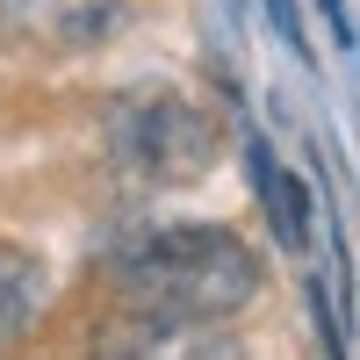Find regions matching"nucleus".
<instances>
[{"label": "nucleus", "mask_w": 360, "mask_h": 360, "mask_svg": "<svg viewBox=\"0 0 360 360\" xmlns=\"http://www.w3.org/2000/svg\"><path fill=\"white\" fill-rule=\"evenodd\" d=\"M115 288L130 310L224 324L259 295V259L224 224H166V231H144L115 259Z\"/></svg>", "instance_id": "obj_1"}, {"label": "nucleus", "mask_w": 360, "mask_h": 360, "mask_svg": "<svg viewBox=\"0 0 360 360\" xmlns=\"http://www.w3.org/2000/svg\"><path fill=\"white\" fill-rule=\"evenodd\" d=\"M217 115L180 101V94H144V101H115L108 108V152L130 180H152V188H188L217 166Z\"/></svg>", "instance_id": "obj_2"}, {"label": "nucleus", "mask_w": 360, "mask_h": 360, "mask_svg": "<svg viewBox=\"0 0 360 360\" xmlns=\"http://www.w3.org/2000/svg\"><path fill=\"white\" fill-rule=\"evenodd\" d=\"M101 360H245L224 324H202V317H159V310H123L101 332L94 346Z\"/></svg>", "instance_id": "obj_3"}, {"label": "nucleus", "mask_w": 360, "mask_h": 360, "mask_svg": "<svg viewBox=\"0 0 360 360\" xmlns=\"http://www.w3.org/2000/svg\"><path fill=\"white\" fill-rule=\"evenodd\" d=\"M0 15H8L22 37L37 44H58V51H86L123 29L130 0H0Z\"/></svg>", "instance_id": "obj_4"}, {"label": "nucleus", "mask_w": 360, "mask_h": 360, "mask_svg": "<svg viewBox=\"0 0 360 360\" xmlns=\"http://www.w3.org/2000/svg\"><path fill=\"white\" fill-rule=\"evenodd\" d=\"M44 295H51L44 266L29 259L22 245H8V238H0V353H8L29 324L44 317Z\"/></svg>", "instance_id": "obj_5"}, {"label": "nucleus", "mask_w": 360, "mask_h": 360, "mask_svg": "<svg viewBox=\"0 0 360 360\" xmlns=\"http://www.w3.org/2000/svg\"><path fill=\"white\" fill-rule=\"evenodd\" d=\"M252 180H259V202H266V224H274L281 252H310V188L295 173H274L266 144H252Z\"/></svg>", "instance_id": "obj_6"}, {"label": "nucleus", "mask_w": 360, "mask_h": 360, "mask_svg": "<svg viewBox=\"0 0 360 360\" xmlns=\"http://www.w3.org/2000/svg\"><path fill=\"white\" fill-rule=\"evenodd\" d=\"M266 15H274V29H281L295 51H310V44H303V22H295V0H266Z\"/></svg>", "instance_id": "obj_7"}]
</instances>
